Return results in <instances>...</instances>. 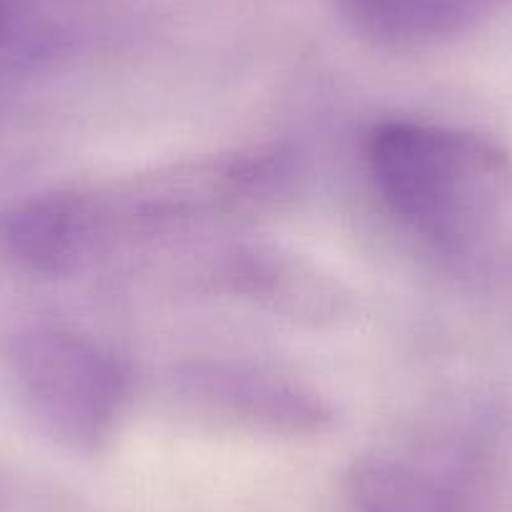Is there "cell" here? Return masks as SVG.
I'll list each match as a JSON object with an SVG mask.
<instances>
[{
  "label": "cell",
  "mask_w": 512,
  "mask_h": 512,
  "mask_svg": "<svg viewBox=\"0 0 512 512\" xmlns=\"http://www.w3.org/2000/svg\"><path fill=\"white\" fill-rule=\"evenodd\" d=\"M367 164L392 214L440 246L477 241L512 201V156L475 131L379 123L369 134Z\"/></svg>",
  "instance_id": "cell-1"
},
{
  "label": "cell",
  "mask_w": 512,
  "mask_h": 512,
  "mask_svg": "<svg viewBox=\"0 0 512 512\" xmlns=\"http://www.w3.org/2000/svg\"><path fill=\"white\" fill-rule=\"evenodd\" d=\"M18 395L43 432L66 450L96 455L111 442L128 379L111 352L61 327H31L13 339Z\"/></svg>",
  "instance_id": "cell-2"
},
{
  "label": "cell",
  "mask_w": 512,
  "mask_h": 512,
  "mask_svg": "<svg viewBox=\"0 0 512 512\" xmlns=\"http://www.w3.org/2000/svg\"><path fill=\"white\" fill-rule=\"evenodd\" d=\"M176 390L204 415L272 435H319L332 425V407L277 372L226 362L181 369Z\"/></svg>",
  "instance_id": "cell-3"
},
{
  "label": "cell",
  "mask_w": 512,
  "mask_h": 512,
  "mask_svg": "<svg viewBox=\"0 0 512 512\" xmlns=\"http://www.w3.org/2000/svg\"><path fill=\"white\" fill-rule=\"evenodd\" d=\"M512 0H334L339 21L362 41L392 51L450 43L500 16Z\"/></svg>",
  "instance_id": "cell-4"
},
{
  "label": "cell",
  "mask_w": 512,
  "mask_h": 512,
  "mask_svg": "<svg viewBox=\"0 0 512 512\" xmlns=\"http://www.w3.org/2000/svg\"><path fill=\"white\" fill-rule=\"evenodd\" d=\"M229 277L239 292L289 317H332L342 307L337 284L317 267L279 249H246L234 254Z\"/></svg>",
  "instance_id": "cell-5"
},
{
  "label": "cell",
  "mask_w": 512,
  "mask_h": 512,
  "mask_svg": "<svg viewBox=\"0 0 512 512\" xmlns=\"http://www.w3.org/2000/svg\"><path fill=\"white\" fill-rule=\"evenodd\" d=\"M354 512H457L430 477L392 460H364L349 475Z\"/></svg>",
  "instance_id": "cell-6"
},
{
  "label": "cell",
  "mask_w": 512,
  "mask_h": 512,
  "mask_svg": "<svg viewBox=\"0 0 512 512\" xmlns=\"http://www.w3.org/2000/svg\"><path fill=\"white\" fill-rule=\"evenodd\" d=\"M28 0H0V46L16 41L23 26Z\"/></svg>",
  "instance_id": "cell-7"
}]
</instances>
